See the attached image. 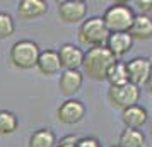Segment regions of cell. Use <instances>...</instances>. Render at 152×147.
Segmentation results:
<instances>
[{
	"instance_id": "obj_16",
	"label": "cell",
	"mask_w": 152,
	"mask_h": 147,
	"mask_svg": "<svg viewBox=\"0 0 152 147\" xmlns=\"http://www.w3.org/2000/svg\"><path fill=\"white\" fill-rule=\"evenodd\" d=\"M58 139L51 128H38L29 135L28 147H55Z\"/></svg>"
},
{
	"instance_id": "obj_15",
	"label": "cell",
	"mask_w": 152,
	"mask_h": 147,
	"mask_svg": "<svg viewBox=\"0 0 152 147\" xmlns=\"http://www.w3.org/2000/svg\"><path fill=\"white\" fill-rule=\"evenodd\" d=\"M128 34L133 38V41H145L152 38V17L145 14H135V19L128 29Z\"/></svg>"
},
{
	"instance_id": "obj_29",
	"label": "cell",
	"mask_w": 152,
	"mask_h": 147,
	"mask_svg": "<svg viewBox=\"0 0 152 147\" xmlns=\"http://www.w3.org/2000/svg\"><path fill=\"white\" fill-rule=\"evenodd\" d=\"M0 147H2V146H0Z\"/></svg>"
},
{
	"instance_id": "obj_10",
	"label": "cell",
	"mask_w": 152,
	"mask_h": 147,
	"mask_svg": "<svg viewBox=\"0 0 152 147\" xmlns=\"http://www.w3.org/2000/svg\"><path fill=\"white\" fill-rule=\"evenodd\" d=\"M58 56H60V63H62L63 70H80L84 62V51L79 45L74 43H63L60 48L56 50Z\"/></svg>"
},
{
	"instance_id": "obj_20",
	"label": "cell",
	"mask_w": 152,
	"mask_h": 147,
	"mask_svg": "<svg viewBox=\"0 0 152 147\" xmlns=\"http://www.w3.org/2000/svg\"><path fill=\"white\" fill-rule=\"evenodd\" d=\"M15 33V21L9 12H0V39H7Z\"/></svg>"
},
{
	"instance_id": "obj_21",
	"label": "cell",
	"mask_w": 152,
	"mask_h": 147,
	"mask_svg": "<svg viewBox=\"0 0 152 147\" xmlns=\"http://www.w3.org/2000/svg\"><path fill=\"white\" fill-rule=\"evenodd\" d=\"M75 147H103L101 140L94 137V135H86V137H79L77 139Z\"/></svg>"
},
{
	"instance_id": "obj_26",
	"label": "cell",
	"mask_w": 152,
	"mask_h": 147,
	"mask_svg": "<svg viewBox=\"0 0 152 147\" xmlns=\"http://www.w3.org/2000/svg\"><path fill=\"white\" fill-rule=\"evenodd\" d=\"M110 147H121V146H118V144H113V146H110Z\"/></svg>"
},
{
	"instance_id": "obj_12",
	"label": "cell",
	"mask_w": 152,
	"mask_h": 147,
	"mask_svg": "<svg viewBox=\"0 0 152 147\" xmlns=\"http://www.w3.org/2000/svg\"><path fill=\"white\" fill-rule=\"evenodd\" d=\"M48 12V2L45 0H21L17 4V15L21 21H34Z\"/></svg>"
},
{
	"instance_id": "obj_27",
	"label": "cell",
	"mask_w": 152,
	"mask_h": 147,
	"mask_svg": "<svg viewBox=\"0 0 152 147\" xmlns=\"http://www.w3.org/2000/svg\"><path fill=\"white\" fill-rule=\"evenodd\" d=\"M151 140H152V128H151Z\"/></svg>"
},
{
	"instance_id": "obj_11",
	"label": "cell",
	"mask_w": 152,
	"mask_h": 147,
	"mask_svg": "<svg viewBox=\"0 0 152 147\" xmlns=\"http://www.w3.org/2000/svg\"><path fill=\"white\" fill-rule=\"evenodd\" d=\"M36 70L45 75V77H51L62 72V63H60V56L58 51L53 48L41 50V53L38 56V63H36Z\"/></svg>"
},
{
	"instance_id": "obj_28",
	"label": "cell",
	"mask_w": 152,
	"mask_h": 147,
	"mask_svg": "<svg viewBox=\"0 0 152 147\" xmlns=\"http://www.w3.org/2000/svg\"><path fill=\"white\" fill-rule=\"evenodd\" d=\"M151 62H152V58H151Z\"/></svg>"
},
{
	"instance_id": "obj_25",
	"label": "cell",
	"mask_w": 152,
	"mask_h": 147,
	"mask_svg": "<svg viewBox=\"0 0 152 147\" xmlns=\"http://www.w3.org/2000/svg\"><path fill=\"white\" fill-rule=\"evenodd\" d=\"M149 15L152 17V5H151V10H149Z\"/></svg>"
},
{
	"instance_id": "obj_5",
	"label": "cell",
	"mask_w": 152,
	"mask_h": 147,
	"mask_svg": "<svg viewBox=\"0 0 152 147\" xmlns=\"http://www.w3.org/2000/svg\"><path fill=\"white\" fill-rule=\"evenodd\" d=\"M106 98L110 101V105L116 110H126L133 105H138V99H140V87L133 84H123V86H116L113 87L110 86V89L106 92Z\"/></svg>"
},
{
	"instance_id": "obj_9",
	"label": "cell",
	"mask_w": 152,
	"mask_h": 147,
	"mask_svg": "<svg viewBox=\"0 0 152 147\" xmlns=\"http://www.w3.org/2000/svg\"><path fill=\"white\" fill-rule=\"evenodd\" d=\"M84 74L82 70H62L58 77V91L65 99L74 98L77 92L82 89Z\"/></svg>"
},
{
	"instance_id": "obj_7",
	"label": "cell",
	"mask_w": 152,
	"mask_h": 147,
	"mask_svg": "<svg viewBox=\"0 0 152 147\" xmlns=\"http://www.w3.org/2000/svg\"><path fill=\"white\" fill-rule=\"evenodd\" d=\"M87 113V108L80 99L70 98L60 103L56 108V120L63 125H77L80 123Z\"/></svg>"
},
{
	"instance_id": "obj_1",
	"label": "cell",
	"mask_w": 152,
	"mask_h": 147,
	"mask_svg": "<svg viewBox=\"0 0 152 147\" xmlns=\"http://www.w3.org/2000/svg\"><path fill=\"white\" fill-rule=\"evenodd\" d=\"M115 62H116V58L111 55L106 46L89 48L84 53L82 74L96 82H103V80H106V74Z\"/></svg>"
},
{
	"instance_id": "obj_2",
	"label": "cell",
	"mask_w": 152,
	"mask_h": 147,
	"mask_svg": "<svg viewBox=\"0 0 152 147\" xmlns=\"http://www.w3.org/2000/svg\"><path fill=\"white\" fill-rule=\"evenodd\" d=\"M110 31L104 24L101 15H91L86 21L80 22V26L77 29V38L79 43L89 48H99L106 46V41L110 38Z\"/></svg>"
},
{
	"instance_id": "obj_18",
	"label": "cell",
	"mask_w": 152,
	"mask_h": 147,
	"mask_svg": "<svg viewBox=\"0 0 152 147\" xmlns=\"http://www.w3.org/2000/svg\"><path fill=\"white\" fill-rule=\"evenodd\" d=\"M106 80L110 82V86L116 87V86L128 84V74H126V65L121 60H116L113 63L106 74Z\"/></svg>"
},
{
	"instance_id": "obj_19",
	"label": "cell",
	"mask_w": 152,
	"mask_h": 147,
	"mask_svg": "<svg viewBox=\"0 0 152 147\" xmlns=\"http://www.w3.org/2000/svg\"><path fill=\"white\" fill-rule=\"evenodd\" d=\"M19 128V116L9 110H0V135H12Z\"/></svg>"
},
{
	"instance_id": "obj_23",
	"label": "cell",
	"mask_w": 152,
	"mask_h": 147,
	"mask_svg": "<svg viewBox=\"0 0 152 147\" xmlns=\"http://www.w3.org/2000/svg\"><path fill=\"white\" fill-rule=\"evenodd\" d=\"M135 5L138 7V14H145L149 15V10H151V5H152V0H137Z\"/></svg>"
},
{
	"instance_id": "obj_6",
	"label": "cell",
	"mask_w": 152,
	"mask_h": 147,
	"mask_svg": "<svg viewBox=\"0 0 152 147\" xmlns=\"http://www.w3.org/2000/svg\"><path fill=\"white\" fill-rule=\"evenodd\" d=\"M87 9L84 0H62L56 4V14L63 24H80L87 19Z\"/></svg>"
},
{
	"instance_id": "obj_17",
	"label": "cell",
	"mask_w": 152,
	"mask_h": 147,
	"mask_svg": "<svg viewBox=\"0 0 152 147\" xmlns=\"http://www.w3.org/2000/svg\"><path fill=\"white\" fill-rule=\"evenodd\" d=\"M118 146L121 147H144L145 133L137 128H123L118 137Z\"/></svg>"
},
{
	"instance_id": "obj_8",
	"label": "cell",
	"mask_w": 152,
	"mask_h": 147,
	"mask_svg": "<svg viewBox=\"0 0 152 147\" xmlns=\"http://www.w3.org/2000/svg\"><path fill=\"white\" fill-rule=\"evenodd\" d=\"M126 65V74H128V82L137 87L147 84V80L152 75V62L151 58L145 56H133L128 62H125Z\"/></svg>"
},
{
	"instance_id": "obj_13",
	"label": "cell",
	"mask_w": 152,
	"mask_h": 147,
	"mask_svg": "<svg viewBox=\"0 0 152 147\" xmlns=\"http://www.w3.org/2000/svg\"><path fill=\"white\" fill-rule=\"evenodd\" d=\"M106 48L110 50V53L116 60H120L121 56L126 53H130L133 48V38L128 33H111L108 41H106Z\"/></svg>"
},
{
	"instance_id": "obj_22",
	"label": "cell",
	"mask_w": 152,
	"mask_h": 147,
	"mask_svg": "<svg viewBox=\"0 0 152 147\" xmlns=\"http://www.w3.org/2000/svg\"><path fill=\"white\" fill-rule=\"evenodd\" d=\"M77 139L79 137H75V135H65V137H62V139L56 142L55 147H75Z\"/></svg>"
},
{
	"instance_id": "obj_4",
	"label": "cell",
	"mask_w": 152,
	"mask_h": 147,
	"mask_svg": "<svg viewBox=\"0 0 152 147\" xmlns=\"http://www.w3.org/2000/svg\"><path fill=\"white\" fill-rule=\"evenodd\" d=\"M101 17L110 33H128L135 19V10L125 2H115L110 7H106Z\"/></svg>"
},
{
	"instance_id": "obj_3",
	"label": "cell",
	"mask_w": 152,
	"mask_h": 147,
	"mask_svg": "<svg viewBox=\"0 0 152 147\" xmlns=\"http://www.w3.org/2000/svg\"><path fill=\"white\" fill-rule=\"evenodd\" d=\"M41 53L39 45L33 39H19L9 50V63L17 70L36 69L38 56Z\"/></svg>"
},
{
	"instance_id": "obj_14",
	"label": "cell",
	"mask_w": 152,
	"mask_h": 147,
	"mask_svg": "<svg viewBox=\"0 0 152 147\" xmlns=\"http://www.w3.org/2000/svg\"><path fill=\"white\" fill-rule=\"evenodd\" d=\"M120 118L123 121L125 128H137V130H140L149 120V111L142 105H133L130 108L123 110Z\"/></svg>"
},
{
	"instance_id": "obj_24",
	"label": "cell",
	"mask_w": 152,
	"mask_h": 147,
	"mask_svg": "<svg viewBox=\"0 0 152 147\" xmlns=\"http://www.w3.org/2000/svg\"><path fill=\"white\" fill-rule=\"evenodd\" d=\"M145 89H147V92H149V94L152 96V75H151V79L147 80V84H145Z\"/></svg>"
}]
</instances>
